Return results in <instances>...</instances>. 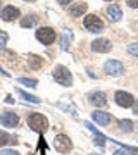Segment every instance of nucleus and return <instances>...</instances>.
Wrapping results in <instances>:
<instances>
[{
    "label": "nucleus",
    "instance_id": "f8f14e48",
    "mask_svg": "<svg viewBox=\"0 0 138 155\" xmlns=\"http://www.w3.org/2000/svg\"><path fill=\"white\" fill-rule=\"evenodd\" d=\"M92 119H93L97 124L107 126V124L110 122V114H107V112H102V110H95L93 114H92Z\"/></svg>",
    "mask_w": 138,
    "mask_h": 155
},
{
    "label": "nucleus",
    "instance_id": "dca6fc26",
    "mask_svg": "<svg viewBox=\"0 0 138 155\" xmlns=\"http://www.w3.org/2000/svg\"><path fill=\"white\" fill-rule=\"evenodd\" d=\"M17 93H19V97H21L22 100H26V102H31V104H40V102H42L38 97H35V95H28L26 91H22V90H17Z\"/></svg>",
    "mask_w": 138,
    "mask_h": 155
},
{
    "label": "nucleus",
    "instance_id": "412c9836",
    "mask_svg": "<svg viewBox=\"0 0 138 155\" xmlns=\"http://www.w3.org/2000/svg\"><path fill=\"white\" fill-rule=\"evenodd\" d=\"M128 52H130L131 55L138 57V43H131V45H128Z\"/></svg>",
    "mask_w": 138,
    "mask_h": 155
},
{
    "label": "nucleus",
    "instance_id": "423d86ee",
    "mask_svg": "<svg viewBox=\"0 0 138 155\" xmlns=\"http://www.w3.org/2000/svg\"><path fill=\"white\" fill-rule=\"evenodd\" d=\"M104 69L109 76H119V74L124 72V66H123V62H119V61H107Z\"/></svg>",
    "mask_w": 138,
    "mask_h": 155
},
{
    "label": "nucleus",
    "instance_id": "7ed1b4c3",
    "mask_svg": "<svg viewBox=\"0 0 138 155\" xmlns=\"http://www.w3.org/2000/svg\"><path fill=\"white\" fill-rule=\"evenodd\" d=\"M54 148L59 152V153H69L72 148L71 138L66 136V134H57L54 138Z\"/></svg>",
    "mask_w": 138,
    "mask_h": 155
},
{
    "label": "nucleus",
    "instance_id": "393cba45",
    "mask_svg": "<svg viewBox=\"0 0 138 155\" xmlns=\"http://www.w3.org/2000/svg\"><path fill=\"white\" fill-rule=\"evenodd\" d=\"M126 4L130 7H133V9H135V7H138V0H126Z\"/></svg>",
    "mask_w": 138,
    "mask_h": 155
},
{
    "label": "nucleus",
    "instance_id": "cd10ccee",
    "mask_svg": "<svg viewBox=\"0 0 138 155\" xmlns=\"http://www.w3.org/2000/svg\"><path fill=\"white\" fill-rule=\"evenodd\" d=\"M5 102H7V104H14V100H12V97H7V98H5Z\"/></svg>",
    "mask_w": 138,
    "mask_h": 155
},
{
    "label": "nucleus",
    "instance_id": "c85d7f7f",
    "mask_svg": "<svg viewBox=\"0 0 138 155\" xmlns=\"http://www.w3.org/2000/svg\"><path fill=\"white\" fill-rule=\"evenodd\" d=\"M133 105H135V114L138 116V102H136V104H133Z\"/></svg>",
    "mask_w": 138,
    "mask_h": 155
},
{
    "label": "nucleus",
    "instance_id": "bb28decb",
    "mask_svg": "<svg viewBox=\"0 0 138 155\" xmlns=\"http://www.w3.org/2000/svg\"><path fill=\"white\" fill-rule=\"evenodd\" d=\"M57 2H59L61 5H67V4H71L72 0H57Z\"/></svg>",
    "mask_w": 138,
    "mask_h": 155
},
{
    "label": "nucleus",
    "instance_id": "39448f33",
    "mask_svg": "<svg viewBox=\"0 0 138 155\" xmlns=\"http://www.w3.org/2000/svg\"><path fill=\"white\" fill-rule=\"evenodd\" d=\"M35 36L43 45H52L55 41V31L52 28H38L36 33H35Z\"/></svg>",
    "mask_w": 138,
    "mask_h": 155
},
{
    "label": "nucleus",
    "instance_id": "f03ea898",
    "mask_svg": "<svg viewBox=\"0 0 138 155\" xmlns=\"http://www.w3.org/2000/svg\"><path fill=\"white\" fill-rule=\"evenodd\" d=\"M54 79L59 84H62V86H71V84H72L71 72H69V69L64 67V66H57L54 69Z\"/></svg>",
    "mask_w": 138,
    "mask_h": 155
},
{
    "label": "nucleus",
    "instance_id": "20e7f679",
    "mask_svg": "<svg viewBox=\"0 0 138 155\" xmlns=\"http://www.w3.org/2000/svg\"><path fill=\"white\" fill-rule=\"evenodd\" d=\"M83 24H85V28L88 29L90 33H99V31L104 29V22L100 21V17H97L95 14H88L85 17Z\"/></svg>",
    "mask_w": 138,
    "mask_h": 155
},
{
    "label": "nucleus",
    "instance_id": "0eeeda50",
    "mask_svg": "<svg viewBox=\"0 0 138 155\" xmlns=\"http://www.w3.org/2000/svg\"><path fill=\"white\" fill-rule=\"evenodd\" d=\"M114 98H116V104H117V105H119V107H124V109H128V107H133V104H135V98H133L130 93H126V91H116Z\"/></svg>",
    "mask_w": 138,
    "mask_h": 155
},
{
    "label": "nucleus",
    "instance_id": "9d476101",
    "mask_svg": "<svg viewBox=\"0 0 138 155\" xmlns=\"http://www.w3.org/2000/svg\"><path fill=\"white\" fill-rule=\"evenodd\" d=\"M19 16H21V12H19V9H16L14 5L4 7V11L0 12V17H2L4 21H14V19H17Z\"/></svg>",
    "mask_w": 138,
    "mask_h": 155
},
{
    "label": "nucleus",
    "instance_id": "9b49d317",
    "mask_svg": "<svg viewBox=\"0 0 138 155\" xmlns=\"http://www.w3.org/2000/svg\"><path fill=\"white\" fill-rule=\"evenodd\" d=\"M86 9H88L86 2H78V4H72V5L69 7V14H71L72 17H79L86 12Z\"/></svg>",
    "mask_w": 138,
    "mask_h": 155
},
{
    "label": "nucleus",
    "instance_id": "aec40b11",
    "mask_svg": "<svg viewBox=\"0 0 138 155\" xmlns=\"http://www.w3.org/2000/svg\"><path fill=\"white\" fill-rule=\"evenodd\" d=\"M28 61H29V64H31L35 69L42 67V64H43V62H42V59H40V57H36V55H29V57H28Z\"/></svg>",
    "mask_w": 138,
    "mask_h": 155
},
{
    "label": "nucleus",
    "instance_id": "ddd939ff",
    "mask_svg": "<svg viewBox=\"0 0 138 155\" xmlns=\"http://www.w3.org/2000/svg\"><path fill=\"white\" fill-rule=\"evenodd\" d=\"M107 14H109V19H110V21H119V19L123 17L121 7L116 5V4H110V5L107 7Z\"/></svg>",
    "mask_w": 138,
    "mask_h": 155
},
{
    "label": "nucleus",
    "instance_id": "f3484780",
    "mask_svg": "<svg viewBox=\"0 0 138 155\" xmlns=\"http://www.w3.org/2000/svg\"><path fill=\"white\" fill-rule=\"evenodd\" d=\"M17 81L21 84H24V86H28V88H36V84H38L36 79H29V78H19Z\"/></svg>",
    "mask_w": 138,
    "mask_h": 155
},
{
    "label": "nucleus",
    "instance_id": "6ab92c4d",
    "mask_svg": "<svg viewBox=\"0 0 138 155\" xmlns=\"http://www.w3.org/2000/svg\"><path fill=\"white\" fill-rule=\"evenodd\" d=\"M7 143H14L12 141V136L7 134L5 131H0V147H5Z\"/></svg>",
    "mask_w": 138,
    "mask_h": 155
},
{
    "label": "nucleus",
    "instance_id": "2eb2a0df",
    "mask_svg": "<svg viewBox=\"0 0 138 155\" xmlns=\"http://www.w3.org/2000/svg\"><path fill=\"white\" fill-rule=\"evenodd\" d=\"M38 22V17L36 16H26L21 19V26L22 28H31L33 24H36Z\"/></svg>",
    "mask_w": 138,
    "mask_h": 155
},
{
    "label": "nucleus",
    "instance_id": "7c9ffc66",
    "mask_svg": "<svg viewBox=\"0 0 138 155\" xmlns=\"http://www.w3.org/2000/svg\"><path fill=\"white\" fill-rule=\"evenodd\" d=\"M0 7H2V2H0Z\"/></svg>",
    "mask_w": 138,
    "mask_h": 155
},
{
    "label": "nucleus",
    "instance_id": "4468645a",
    "mask_svg": "<svg viewBox=\"0 0 138 155\" xmlns=\"http://www.w3.org/2000/svg\"><path fill=\"white\" fill-rule=\"evenodd\" d=\"M105 100H107V97H105L104 91H95V93L90 95V102H92L93 105H97V107L105 105Z\"/></svg>",
    "mask_w": 138,
    "mask_h": 155
},
{
    "label": "nucleus",
    "instance_id": "5701e85b",
    "mask_svg": "<svg viewBox=\"0 0 138 155\" xmlns=\"http://www.w3.org/2000/svg\"><path fill=\"white\" fill-rule=\"evenodd\" d=\"M67 40H71V33L64 35V40H62V50H67Z\"/></svg>",
    "mask_w": 138,
    "mask_h": 155
},
{
    "label": "nucleus",
    "instance_id": "4be33fe9",
    "mask_svg": "<svg viewBox=\"0 0 138 155\" xmlns=\"http://www.w3.org/2000/svg\"><path fill=\"white\" fill-rule=\"evenodd\" d=\"M7 38H9V36H7L5 31H0V48H4L7 45Z\"/></svg>",
    "mask_w": 138,
    "mask_h": 155
},
{
    "label": "nucleus",
    "instance_id": "6e6552de",
    "mask_svg": "<svg viewBox=\"0 0 138 155\" xmlns=\"http://www.w3.org/2000/svg\"><path fill=\"white\" fill-rule=\"evenodd\" d=\"M110 48H112V45H110L109 40H105V38H99V40H93L92 41V50L93 52L107 54V52H110Z\"/></svg>",
    "mask_w": 138,
    "mask_h": 155
},
{
    "label": "nucleus",
    "instance_id": "a211bd4d",
    "mask_svg": "<svg viewBox=\"0 0 138 155\" xmlns=\"http://www.w3.org/2000/svg\"><path fill=\"white\" fill-rule=\"evenodd\" d=\"M119 126H121V129L124 131V133H131L133 131V122L130 121V119H123V121H119Z\"/></svg>",
    "mask_w": 138,
    "mask_h": 155
},
{
    "label": "nucleus",
    "instance_id": "1a4fd4ad",
    "mask_svg": "<svg viewBox=\"0 0 138 155\" xmlns=\"http://www.w3.org/2000/svg\"><path fill=\"white\" fill-rule=\"evenodd\" d=\"M0 122H2V126H4V127H16L17 122H19V117H17V114L7 110V112H4V114H2Z\"/></svg>",
    "mask_w": 138,
    "mask_h": 155
},
{
    "label": "nucleus",
    "instance_id": "b1692460",
    "mask_svg": "<svg viewBox=\"0 0 138 155\" xmlns=\"http://www.w3.org/2000/svg\"><path fill=\"white\" fill-rule=\"evenodd\" d=\"M0 155H19L17 152H14V150H2V153Z\"/></svg>",
    "mask_w": 138,
    "mask_h": 155
},
{
    "label": "nucleus",
    "instance_id": "a878e982",
    "mask_svg": "<svg viewBox=\"0 0 138 155\" xmlns=\"http://www.w3.org/2000/svg\"><path fill=\"white\" fill-rule=\"evenodd\" d=\"M112 155H130V153H128V152H126V150H116V152H114V153H112Z\"/></svg>",
    "mask_w": 138,
    "mask_h": 155
},
{
    "label": "nucleus",
    "instance_id": "f257e3e1",
    "mask_svg": "<svg viewBox=\"0 0 138 155\" xmlns=\"http://www.w3.org/2000/svg\"><path fill=\"white\" fill-rule=\"evenodd\" d=\"M28 126L31 127L33 131H36V133L43 134L45 131L49 129V121H47V117H45L43 114L33 112V114L28 116Z\"/></svg>",
    "mask_w": 138,
    "mask_h": 155
},
{
    "label": "nucleus",
    "instance_id": "c756f323",
    "mask_svg": "<svg viewBox=\"0 0 138 155\" xmlns=\"http://www.w3.org/2000/svg\"><path fill=\"white\" fill-rule=\"evenodd\" d=\"M26 2H31V0H26Z\"/></svg>",
    "mask_w": 138,
    "mask_h": 155
},
{
    "label": "nucleus",
    "instance_id": "2f4dec72",
    "mask_svg": "<svg viewBox=\"0 0 138 155\" xmlns=\"http://www.w3.org/2000/svg\"><path fill=\"white\" fill-rule=\"evenodd\" d=\"M105 2H110V0H105Z\"/></svg>",
    "mask_w": 138,
    "mask_h": 155
}]
</instances>
